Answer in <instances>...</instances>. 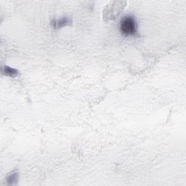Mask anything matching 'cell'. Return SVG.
Instances as JSON below:
<instances>
[{
	"label": "cell",
	"mask_w": 186,
	"mask_h": 186,
	"mask_svg": "<svg viewBox=\"0 0 186 186\" xmlns=\"http://www.w3.org/2000/svg\"><path fill=\"white\" fill-rule=\"evenodd\" d=\"M3 71L5 72V74L9 76V77H15V76H17L18 73L17 70L14 69V68L8 67V66L4 67V70Z\"/></svg>",
	"instance_id": "3957f363"
},
{
	"label": "cell",
	"mask_w": 186,
	"mask_h": 186,
	"mask_svg": "<svg viewBox=\"0 0 186 186\" xmlns=\"http://www.w3.org/2000/svg\"><path fill=\"white\" fill-rule=\"evenodd\" d=\"M121 32L125 36H133L137 33V23L134 17L127 15L121 20Z\"/></svg>",
	"instance_id": "6da1fadb"
},
{
	"label": "cell",
	"mask_w": 186,
	"mask_h": 186,
	"mask_svg": "<svg viewBox=\"0 0 186 186\" xmlns=\"http://www.w3.org/2000/svg\"><path fill=\"white\" fill-rule=\"evenodd\" d=\"M69 20H68L67 18H63L58 20H55L52 24H53V26L56 29H60L66 26V25L69 24Z\"/></svg>",
	"instance_id": "7a4b0ae2"
}]
</instances>
